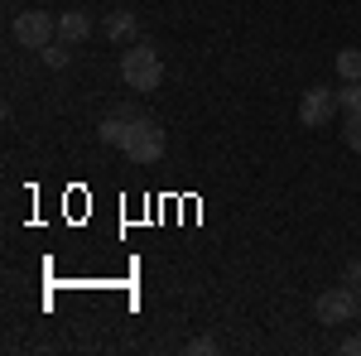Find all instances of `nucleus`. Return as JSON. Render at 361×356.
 I'll return each instance as SVG.
<instances>
[{
	"label": "nucleus",
	"instance_id": "6e6552de",
	"mask_svg": "<svg viewBox=\"0 0 361 356\" xmlns=\"http://www.w3.org/2000/svg\"><path fill=\"white\" fill-rule=\"evenodd\" d=\"M130 34H135V15H130V10H111V15H106V39L126 44Z\"/></svg>",
	"mask_w": 361,
	"mask_h": 356
},
{
	"label": "nucleus",
	"instance_id": "423d86ee",
	"mask_svg": "<svg viewBox=\"0 0 361 356\" xmlns=\"http://www.w3.org/2000/svg\"><path fill=\"white\" fill-rule=\"evenodd\" d=\"M87 34H92V15L87 10H63L58 15V39L63 44H82Z\"/></svg>",
	"mask_w": 361,
	"mask_h": 356
},
{
	"label": "nucleus",
	"instance_id": "9b49d317",
	"mask_svg": "<svg viewBox=\"0 0 361 356\" xmlns=\"http://www.w3.org/2000/svg\"><path fill=\"white\" fill-rule=\"evenodd\" d=\"M337 106H342V111H361V82L342 87V92H337Z\"/></svg>",
	"mask_w": 361,
	"mask_h": 356
},
{
	"label": "nucleus",
	"instance_id": "f257e3e1",
	"mask_svg": "<svg viewBox=\"0 0 361 356\" xmlns=\"http://www.w3.org/2000/svg\"><path fill=\"white\" fill-rule=\"evenodd\" d=\"M121 78L130 92H154L164 82V63H159V49L154 44H130L121 54Z\"/></svg>",
	"mask_w": 361,
	"mask_h": 356
},
{
	"label": "nucleus",
	"instance_id": "0eeeda50",
	"mask_svg": "<svg viewBox=\"0 0 361 356\" xmlns=\"http://www.w3.org/2000/svg\"><path fill=\"white\" fill-rule=\"evenodd\" d=\"M130 125H135V111H116L102 121V140L116 145V149H126V140H130Z\"/></svg>",
	"mask_w": 361,
	"mask_h": 356
},
{
	"label": "nucleus",
	"instance_id": "9d476101",
	"mask_svg": "<svg viewBox=\"0 0 361 356\" xmlns=\"http://www.w3.org/2000/svg\"><path fill=\"white\" fill-rule=\"evenodd\" d=\"M342 140H347V149L361 154V111H342Z\"/></svg>",
	"mask_w": 361,
	"mask_h": 356
},
{
	"label": "nucleus",
	"instance_id": "39448f33",
	"mask_svg": "<svg viewBox=\"0 0 361 356\" xmlns=\"http://www.w3.org/2000/svg\"><path fill=\"white\" fill-rule=\"evenodd\" d=\"M337 111H342L337 106V92H328V87H308L304 102H299V121H304L308 130H323Z\"/></svg>",
	"mask_w": 361,
	"mask_h": 356
},
{
	"label": "nucleus",
	"instance_id": "ddd939ff",
	"mask_svg": "<svg viewBox=\"0 0 361 356\" xmlns=\"http://www.w3.org/2000/svg\"><path fill=\"white\" fill-rule=\"evenodd\" d=\"M212 352H217L212 337H193V342H188V356H212Z\"/></svg>",
	"mask_w": 361,
	"mask_h": 356
},
{
	"label": "nucleus",
	"instance_id": "1a4fd4ad",
	"mask_svg": "<svg viewBox=\"0 0 361 356\" xmlns=\"http://www.w3.org/2000/svg\"><path fill=\"white\" fill-rule=\"evenodd\" d=\"M337 73H342V82H361V49H342L337 54Z\"/></svg>",
	"mask_w": 361,
	"mask_h": 356
},
{
	"label": "nucleus",
	"instance_id": "20e7f679",
	"mask_svg": "<svg viewBox=\"0 0 361 356\" xmlns=\"http://www.w3.org/2000/svg\"><path fill=\"white\" fill-rule=\"evenodd\" d=\"M10 34H15V44H25V49H49L54 34H58V20L44 15V10H25V15H15Z\"/></svg>",
	"mask_w": 361,
	"mask_h": 356
},
{
	"label": "nucleus",
	"instance_id": "f8f14e48",
	"mask_svg": "<svg viewBox=\"0 0 361 356\" xmlns=\"http://www.w3.org/2000/svg\"><path fill=\"white\" fill-rule=\"evenodd\" d=\"M39 54H44L49 68H63V63H68V44H49V49H39Z\"/></svg>",
	"mask_w": 361,
	"mask_h": 356
},
{
	"label": "nucleus",
	"instance_id": "4468645a",
	"mask_svg": "<svg viewBox=\"0 0 361 356\" xmlns=\"http://www.w3.org/2000/svg\"><path fill=\"white\" fill-rule=\"evenodd\" d=\"M342 279H347V284H352V289H361V260H352V265H347V274H342Z\"/></svg>",
	"mask_w": 361,
	"mask_h": 356
},
{
	"label": "nucleus",
	"instance_id": "2eb2a0df",
	"mask_svg": "<svg viewBox=\"0 0 361 356\" xmlns=\"http://www.w3.org/2000/svg\"><path fill=\"white\" fill-rule=\"evenodd\" d=\"M342 356H361V337H347L342 342Z\"/></svg>",
	"mask_w": 361,
	"mask_h": 356
},
{
	"label": "nucleus",
	"instance_id": "f03ea898",
	"mask_svg": "<svg viewBox=\"0 0 361 356\" xmlns=\"http://www.w3.org/2000/svg\"><path fill=\"white\" fill-rule=\"evenodd\" d=\"M121 154H126L130 164H159V159H164V125H159L154 116H135L130 140H126Z\"/></svg>",
	"mask_w": 361,
	"mask_h": 356
},
{
	"label": "nucleus",
	"instance_id": "7ed1b4c3",
	"mask_svg": "<svg viewBox=\"0 0 361 356\" xmlns=\"http://www.w3.org/2000/svg\"><path fill=\"white\" fill-rule=\"evenodd\" d=\"M313 313H318V323L337 328V323H352V318L361 313V299L352 294V284H337V289H328V294H318Z\"/></svg>",
	"mask_w": 361,
	"mask_h": 356
}]
</instances>
